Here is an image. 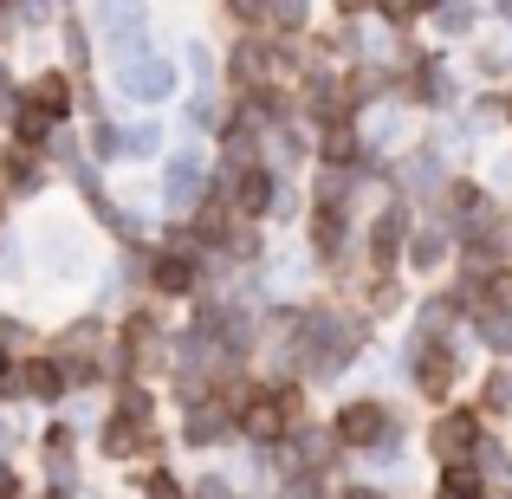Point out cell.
<instances>
[{"label":"cell","instance_id":"obj_6","mask_svg":"<svg viewBox=\"0 0 512 499\" xmlns=\"http://www.w3.org/2000/svg\"><path fill=\"white\" fill-rule=\"evenodd\" d=\"M474 441H480V415L474 409H448L435 428H428V448H435L441 467H461L467 454H474Z\"/></svg>","mask_w":512,"mask_h":499},{"label":"cell","instance_id":"obj_9","mask_svg":"<svg viewBox=\"0 0 512 499\" xmlns=\"http://www.w3.org/2000/svg\"><path fill=\"white\" fill-rule=\"evenodd\" d=\"M26 98H33L39 111L52 117V124H65V117H72V98H78V78H72V72H59V65H52V72H39L33 85H26Z\"/></svg>","mask_w":512,"mask_h":499},{"label":"cell","instance_id":"obj_21","mask_svg":"<svg viewBox=\"0 0 512 499\" xmlns=\"http://www.w3.org/2000/svg\"><path fill=\"white\" fill-rule=\"evenodd\" d=\"M0 234H7V195H0Z\"/></svg>","mask_w":512,"mask_h":499},{"label":"cell","instance_id":"obj_2","mask_svg":"<svg viewBox=\"0 0 512 499\" xmlns=\"http://www.w3.org/2000/svg\"><path fill=\"white\" fill-rule=\"evenodd\" d=\"M163 422H130V415H111L98 428V454L104 461H124V467H156L163 461Z\"/></svg>","mask_w":512,"mask_h":499},{"label":"cell","instance_id":"obj_10","mask_svg":"<svg viewBox=\"0 0 512 499\" xmlns=\"http://www.w3.org/2000/svg\"><path fill=\"white\" fill-rule=\"evenodd\" d=\"M227 435H234V415H227L214 396L195 402V409L182 415V441H188V448H214V441H227Z\"/></svg>","mask_w":512,"mask_h":499},{"label":"cell","instance_id":"obj_18","mask_svg":"<svg viewBox=\"0 0 512 499\" xmlns=\"http://www.w3.org/2000/svg\"><path fill=\"white\" fill-rule=\"evenodd\" d=\"M487 305H493V312H512V273H493L487 279Z\"/></svg>","mask_w":512,"mask_h":499},{"label":"cell","instance_id":"obj_5","mask_svg":"<svg viewBox=\"0 0 512 499\" xmlns=\"http://www.w3.org/2000/svg\"><path fill=\"white\" fill-rule=\"evenodd\" d=\"M208 182H201V150H169L163 156V208L169 214H195Z\"/></svg>","mask_w":512,"mask_h":499},{"label":"cell","instance_id":"obj_19","mask_svg":"<svg viewBox=\"0 0 512 499\" xmlns=\"http://www.w3.org/2000/svg\"><path fill=\"white\" fill-rule=\"evenodd\" d=\"M13 20H20V26H52V20H59V13H52V7H20V13H13Z\"/></svg>","mask_w":512,"mask_h":499},{"label":"cell","instance_id":"obj_20","mask_svg":"<svg viewBox=\"0 0 512 499\" xmlns=\"http://www.w3.org/2000/svg\"><path fill=\"white\" fill-rule=\"evenodd\" d=\"M344 499H383V493H376V487H350Z\"/></svg>","mask_w":512,"mask_h":499},{"label":"cell","instance_id":"obj_15","mask_svg":"<svg viewBox=\"0 0 512 499\" xmlns=\"http://www.w3.org/2000/svg\"><path fill=\"white\" fill-rule=\"evenodd\" d=\"M124 156H137V163L163 156V124H137V130H124Z\"/></svg>","mask_w":512,"mask_h":499},{"label":"cell","instance_id":"obj_13","mask_svg":"<svg viewBox=\"0 0 512 499\" xmlns=\"http://www.w3.org/2000/svg\"><path fill=\"white\" fill-rule=\"evenodd\" d=\"M91 156H98V163H124V124L98 117V124H91Z\"/></svg>","mask_w":512,"mask_h":499},{"label":"cell","instance_id":"obj_7","mask_svg":"<svg viewBox=\"0 0 512 499\" xmlns=\"http://www.w3.org/2000/svg\"><path fill=\"white\" fill-rule=\"evenodd\" d=\"M389 435V409L383 402H344L338 422H331V441H344V448H370V441Z\"/></svg>","mask_w":512,"mask_h":499},{"label":"cell","instance_id":"obj_12","mask_svg":"<svg viewBox=\"0 0 512 499\" xmlns=\"http://www.w3.org/2000/svg\"><path fill=\"white\" fill-rule=\"evenodd\" d=\"M435 499H487V480H480V467H474V461L441 467V487H435Z\"/></svg>","mask_w":512,"mask_h":499},{"label":"cell","instance_id":"obj_1","mask_svg":"<svg viewBox=\"0 0 512 499\" xmlns=\"http://www.w3.org/2000/svg\"><path fill=\"white\" fill-rule=\"evenodd\" d=\"M201 273H208V253L188 240V227H175L169 247H156V260L143 266V279H150L156 299H195V292H201Z\"/></svg>","mask_w":512,"mask_h":499},{"label":"cell","instance_id":"obj_16","mask_svg":"<svg viewBox=\"0 0 512 499\" xmlns=\"http://www.w3.org/2000/svg\"><path fill=\"white\" fill-rule=\"evenodd\" d=\"M143 499H188V487L169 474V467H150V474H143Z\"/></svg>","mask_w":512,"mask_h":499},{"label":"cell","instance_id":"obj_4","mask_svg":"<svg viewBox=\"0 0 512 499\" xmlns=\"http://www.w3.org/2000/svg\"><path fill=\"white\" fill-rule=\"evenodd\" d=\"M221 188H227V208H234V221H260V214H273V201H279V182H273V169H266V163L221 175Z\"/></svg>","mask_w":512,"mask_h":499},{"label":"cell","instance_id":"obj_8","mask_svg":"<svg viewBox=\"0 0 512 499\" xmlns=\"http://www.w3.org/2000/svg\"><path fill=\"white\" fill-rule=\"evenodd\" d=\"M65 389H72V376H65L59 357H46V350H39V357L20 363V402H59Z\"/></svg>","mask_w":512,"mask_h":499},{"label":"cell","instance_id":"obj_14","mask_svg":"<svg viewBox=\"0 0 512 499\" xmlns=\"http://www.w3.org/2000/svg\"><path fill=\"white\" fill-rule=\"evenodd\" d=\"M415 383H422L428 396H448V383H454V357H448V350H428V363L415 370Z\"/></svg>","mask_w":512,"mask_h":499},{"label":"cell","instance_id":"obj_11","mask_svg":"<svg viewBox=\"0 0 512 499\" xmlns=\"http://www.w3.org/2000/svg\"><path fill=\"white\" fill-rule=\"evenodd\" d=\"M344 201H338V208H331V201H318V208H312V253H318V260H338V253H344Z\"/></svg>","mask_w":512,"mask_h":499},{"label":"cell","instance_id":"obj_3","mask_svg":"<svg viewBox=\"0 0 512 499\" xmlns=\"http://www.w3.org/2000/svg\"><path fill=\"white\" fill-rule=\"evenodd\" d=\"M111 85L124 91L130 104H143V111H156V104L175 98V85H182V72H175L169 52H143L137 65H124V72H111Z\"/></svg>","mask_w":512,"mask_h":499},{"label":"cell","instance_id":"obj_17","mask_svg":"<svg viewBox=\"0 0 512 499\" xmlns=\"http://www.w3.org/2000/svg\"><path fill=\"white\" fill-rule=\"evenodd\" d=\"M20 273H26V247H20V234L7 227V234H0V279H20Z\"/></svg>","mask_w":512,"mask_h":499}]
</instances>
